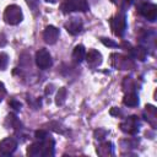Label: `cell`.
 <instances>
[{
    "label": "cell",
    "mask_w": 157,
    "mask_h": 157,
    "mask_svg": "<svg viewBox=\"0 0 157 157\" xmlns=\"http://www.w3.org/2000/svg\"><path fill=\"white\" fill-rule=\"evenodd\" d=\"M60 9L63 10V12L67 13V12H74V11H87L90 9L88 4L86 0H65Z\"/></svg>",
    "instance_id": "obj_1"
},
{
    "label": "cell",
    "mask_w": 157,
    "mask_h": 157,
    "mask_svg": "<svg viewBox=\"0 0 157 157\" xmlns=\"http://www.w3.org/2000/svg\"><path fill=\"white\" fill-rule=\"evenodd\" d=\"M4 20L9 25H17L22 21V11L17 5H10L4 12Z\"/></svg>",
    "instance_id": "obj_2"
},
{
    "label": "cell",
    "mask_w": 157,
    "mask_h": 157,
    "mask_svg": "<svg viewBox=\"0 0 157 157\" xmlns=\"http://www.w3.org/2000/svg\"><path fill=\"white\" fill-rule=\"evenodd\" d=\"M110 26H112V31L115 36L121 37L126 29V18L125 15L123 12H119L114 18L110 20Z\"/></svg>",
    "instance_id": "obj_3"
},
{
    "label": "cell",
    "mask_w": 157,
    "mask_h": 157,
    "mask_svg": "<svg viewBox=\"0 0 157 157\" xmlns=\"http://www.w3.org/2000/svg\"><path fill=\"white\" fill-rule=\"evenodd\" d=\"M36 64L42 70H45L52 66V56L47 49L42 48L36 53Z\"/></svg>",
    "instance_id": "obj_4"
},
{
    "label": "cell",
    "mask_w": 157,
    "mask_h": 157,
    "mask_svg": "<svg viewBox=\"0 0 157 157\" xmlns=\"http://www.w3.org/2000/svg\"><path fill=\"white\" fill-rule=\"evenodd\" d=\"M139 12H140V15H142L145 18H147L151 22H153L157 18V6L155 4L146 2V4L141 5L139 9Z\"/></svg>",
    "instance_id": "obj_5"
},
{
    "label": "cell",
    "mask_w": 157,
    "mask_h": 157,
    "mask_svg": "<svg viewBox=\"0 0 157 157\" xmlns=\"http://www.w3.org/2000/svg\"><path fill=\"white\" fill-rule=\"evenodd\" d=\"M17 147V141L12 137H6L0 142V153L4 156H9L13 153Z\"/></svg>",
    "instance_id": "obj_6"
},
{
    "label": "cell",
    "mask_w": 157,
    "mask_h": 157,
    "mask_svg": "<svg viewBox=\"0 0 157 157\" xmlns=\"http://www.w3.org/2000/svg\"><path fill=\"white\" fill-rule=\"evenodd\" d=\"M137 126H139V120L136 117H129L120 124L121 130L125 132H129V134H136L139 130Z\"/></svg>",
    "instance_id": "obj_7"
},
{
    "label": "cell",
    "mask_w": 157,
    "mask_h": 157,
    "mask_svg": "<svg viewBox=\"0 0 157 157\" xmlns=\"http://www.w3.org/2000/svg\"><path fill=\"white\" fill-rule=\"evenodd\" d=\"M59 37V29L54 26H48L43 32L44 42L48 44H54Z\"/></svg>",
    "instance_id": "obj_8"
},
{
    "label": "cell",
    "mask_w": 157,
    "mask_h": 157,
    "mask_svg": "<svg viewBox=\"0 0 157 157\" xmlns=\"http://www.w3.org/2000/svg\"><path fill=\"white\" fill-rule=\"evenodd\" d=\"M85 58L87 60L88 66H91V67H97L102 63V55H101V53L97 52V50H94V49H90L88 53H86Z\"/></svg>",
    "instance_id": "obj_9"
},
{
    "label": "cell",
    "mask_w": 157,
    "mask_h": 157,
    "mask_svg": "<svg viewBox=\"0 0 157 157\" xmlns=\"http://www.w3.org/2000/svg\"><path fill=\"white\" fill-rule=\"evenodd\" d=\"M65 28L72 36L78 34L82 31V22L80 18H71L65 23Z\"/></svg>",
    "instance_id": "obj_10"
},
{
    "label": "cell",
    "mask_w": 157,
    "mask_h": 157,
    "mask_svg": "<svg viewBox=\"0 0 157 157\" xmlns=\"http://www.w3.org/2000/svg\"><path fill=\"white\" fill-rule=\"evenodd\" d=\"M44 153V144L43 140L36 144H32L28 148H27V155L32 156V157H37V156H43Z\"/></svg>",
    "instance_id": "obj_11"
},
{
    "label": "cell",
    "mask_w": 157,
    "mask_h": 157,
    "mask_svg": "<svg viewBox=\"0 0 157 157\" xmlns=\"http://www.w3.org/2000/svg\"><path fill=\"white\" fill-rule=\"evenodd\" d=\"M85 55H86V50H85V47L78 44L74 48V52H72V59L75 63H81L83 59H85Z\"/></svg>",
    "instance_id": "obj_12"
},
{
    "label": "cell",
    "mask_w": 157,
    "mask_h": 157,
    "mask_svg": "<svg viewBox=\"0 0 157 157\" xmlns=\"http://www.w3.org/2000/svg\"><path fill=\"white\" fill-rule=\"evenodd\" d=\"M123 103H124L125 105H128V107H135V105H137V103H139L137 94H136V93H134V92L128 93V94L124 97Z\"/></svg>",
    "instance_id": "obj_13"
},
{
    "label": "cell",
    "mask_w": 157,
    "mask_h": 157,
    "mask_svg": "<svg viewBox=\"0 0 157 157\" xmlns=\"http://www.w3.org/2000/svg\"><path fill=\"white\" fill-rule=\"evenodd\" d=\"M65 98H66V90L64 87H61V88H59L58 94H56V104L61 105L65 102Z\"/></svg>",
    "instance_id": "obj_14"
},
{
    "label": "cell",
    "mask_w": 157,
    "mask_h": 157,
    "mask_svg": "<svg viewBox=\"0 0 157 157\" xmlns=\"http://www.w3.org/2000/svg\"><path fill=\"white\" fill-rule=\"evenodd\" d=\"M134 54H135V56L137 59L145 60V58H146V49H144V48H135L134 49Z\"/></svg>",
    "instance_id": "obj_15"
},
{
    "label": "cell",
    "mask_w": 157,
    "mask_h": 157,
    "mask_svg": "<svg viewBox=\"0 0 157 157\" xmlns=\"http://www.w3.org/2000/svg\"><path fill=\"white\" fill-rule=\"evenodd\" d=\"M7 63H9V56H7V54H5V53H0V69L1 70H4L6 66H7Z\"/></svg>",
    "instance_id": "obj_16"
},
{
    "label": "cell",
    "mask_w": 157,
    "mask_h": 157,
    "mask_svg": "<svg viewBox=\"0 0 157 157\" xmlns=\"http://www.w3.org/2000/svg\"><path fill=\"white\" fill-rule=\"evenodd\" d=\"M99 150H104V151H105L103 156L112 155V144H110V142H104V144H102V145H101V147H99L97 151H99Z\"/></svg>",
    "instance_id": "obj_17"
},
{
    "label": "cell",
    "mask_w": 157,
    "mask_h": 157,
    "mask_svg": "<svg viewBox=\"0 0 157 157\" xmlns=\"http://www.w3.org/2000/svg\"><path fill=\"white\" fill-rule=\"evenodd\" d=\"M101 42L104 44V45H108V47H118V44L110 39H107V38H101Z\"/></svg>",
    "instance_id": "obj_18"
},
{
    "label": "cell",
    "mask_w": 157,
    "mask_h": 157,
    "mask_svg": "<svg viewBox=\"0 0 157 157\" xmlns=\"http://www.w3.org/2000/svg\"><path fill=\"white\" fill-rule=\"evenodd\" d=\"M47 136H48V134H47V131H44V130H37V131H36V137H38V139H40V140L45 139Z\"/></svg>",
    "instance_id": "obj_19"
},
{
    "label": "cell",
    "mask_w": 157,
    "mask_h": 157,
    "mask_svg": "<svg viewBox=\"0 0 157 157\" xmlns=\"http://www.w3.org/2000/svg\"><path fill=\"white\" fill-rule=\"evenodd\" d=\"M11 105L15 108V109H20V107H21V103H18V102H16V101H11Z\"/></svg>",
    "instance_id": "obj_20"
},
{
    "label": "cell",
    "mask_w": 157,
    "mask_h": 157,
    "mask_svg": "<svg viewBox=\"0 0 157 157\" xmlns=\"http://www.w3.org/2000/svg\"><path fill=\"white\" fill-rule=\"evenodd\" d=\"M47 1H50V2H54L55 0H47Z\"/></svg>",
    "instance_id": "obj_21"
}]
</instances>
